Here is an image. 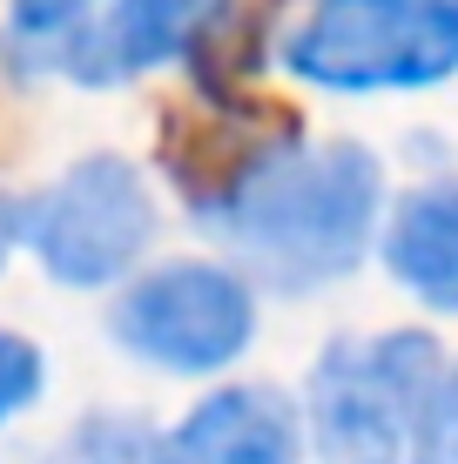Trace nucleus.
<instances>
[{"label":"nucleus","instance_id":"obj_1","mask_svg":"<svg viewBox=\"0 0 458 464\" xmlns=\"http://www.w3.org/2000/svg\"><path fill=\"white\" fill-rule=\"evenodd\" d=\"M182 202L249 283L317 296L371 263L391 209V169L357 135L263 128L236 141L196 188H182Z\"/></svg>","mask_w":458,"mask_h":464},{"label":"nucleus","instance_id":"obj_2","mask_svg":"<svg viewBox=\"0 0 458 464\" xmlns=\"http://www.w3.org/2000/svg\"><path fill=\"white\" fill-rule=\"evenodd\" d=\"M277 68L330 102L458 82V0H304L277 27Z\"/></svg>","mask_w":458,"mask_h":464},{"label":"nucleus","instance_id":"obj_3","mask_svg":"<svg viewBox=\"0 0 458 464\" xmlns=\"http://www.w3.org/2000/svg\"><path fill=\"white\" fill-rule=\"evenodd\" d=\"M452 350L424 324L391 330H344L310 357L297 391L304 444L317 464H404L418 418L445 377Z\"/></svg>","mask_w":458,"mask_h":464},{"label":"nucleus","instance_id":"obj_4","mask_svg":"<svg viewBox=\"0 0 458 464\" xmlns=\"http://www.w3.org/2000/svg\"><path fill=\"white\" fill-rule=\"evenodd\" d=\"M108 343L135 371L176 383H223L263 330V296L223 256H162L108 290Z\"/></svg>","mask_w":458,"mask_h":464},{"label":"nucleus","instance_id":"obj_5","mask_svg":"<svg viewBox=\"0 0 458 464\" xmlns=\"http://www.w3.org/2000/svg\"><path fill=\"white\" fill-rule=\"evenodd\" d=\"M162 236V196L135 155L88 149L34 196H21V249L54 290L102 296L149 263Z\"/></svg>","mask_w":458,"mask_h":464},{"label":"nucleus","instance_id":"obj_6","mask_svg":"<svg viewBox=\"0 0 458 464\" xmlns=\"http://www.w3.org/2000/svg\"><path fill=\"white\" fill-rule=\"evenodd\" d=\"M229 0H102L74 41L61 47L54 82L108 94V88H135L141 74L169 68V61H189L202 47L216 21H223Z\"/></svg>","mask_w":458,"mask_h":464},{"label":"nucleus","instance_id":"obj_7","mask_svg":"<svg viewBox=\"0 0 458 464\" xmlns=\"http://www.w3.org/2000/svg\"><path fill=\"white\" fill-rule=\"evenodd\" d=\"M155 464H310L297 391L263 377H223L169 430H155Z\"/></svg>","mask_w":458,"mask_h":464},{"label":"nucleus","instance_id":"obj_8","mask_svg":"<svg viewBox=\"0 0 458 464\" xmlns=\"http://www.w3.org/2000/svg\"><path fill=\"white\" fill-rule=\"evenodd\" d=\"M371 263L424 316H458V175H424L418 188L391 196Z\"/></svg>","mask_w":458,"mask_h":464},{"label":"nucleus","instance_id":"obj_9","mask_svg":"<svg viewBox=\"0 0 458 464\" xmlns=\"http://www.w3.org/2000/svg\"><path fill=\"white\" fill-rule=\"evenodd\" d=\"M102 0H7L0 14V68L14 82H54L61 68V47L74 41V27Z\"/></svg>","mask_w":458,"mask_h":464},{"label":"nucleus","instance_id":"obj_10","mask_svg":"<svg viewBox=\"0 0 458 464\" xmlns=\"http://www.w3.org/2000/svg\"><path fill=\"white\" fill-rule=\"evenodd\" d=\"M61 464H155V424L135 411H88L61 438Z\"/></svg>","mask_w":458,"mask_h":464},{"label":"nucleus","instance_id":"obj_11","mask_svg":"<svg viewBox=\"0 0 458 464\" xmlns=\"http://www.w3.org/2000/svg\"><path fill=\"white\" fill-rule=\"evenodd\" d=\"M41 391H47V350L27 337V330L0 324V430L14 418H27V411L41 404Z\"/></svg>","mask_w":458,"mask_h":464},{"label":"nucleus","instance_id":"obj_12","mask_svg":"<svg viewBox=\"0 0 458 464\" xmlns=\"http://www.w3.org/2000/svg\"><path fill=\"white\" fill-rule=\"evenodd\" d=\"M404 464H458V357H445V377H438L432 404H424Z\"/></svg>","mask_w":458,"mask_h":464},{"label":"nucleus","instance_id":"obj_13","mask_svg":"<svg viewBox=\"0 0 458 464\" xmlns=\"http://www.w3.org/2000/svg\"><path fill=\"white\" fill-rule=\"evenodd\" d=\"M14 249H21V202H14L7 182H0V269L14 263Z\"/></svg>","mask_w":458,"mask_h":464}]
</instances>
